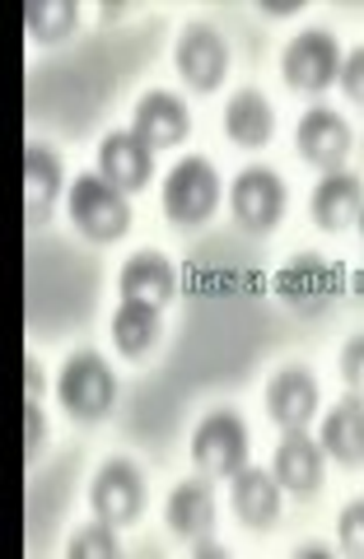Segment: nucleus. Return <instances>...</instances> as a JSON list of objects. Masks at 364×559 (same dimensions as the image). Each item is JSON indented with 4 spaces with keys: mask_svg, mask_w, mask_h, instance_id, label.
<instances>
[{
    "mask_svg": "<svg viewBox=\"0 0 364 559\" xmlns=\"http://www.w3.org/2000/svg\"><path fill=\"white\" fill-rule=\"evenodd\" d=\"M66 215L90 242H117L131 229V197L103 173H80L66 191Z\"/></svg>",
    "mask_w": 364,
    "mask_h": 559,
    "instance_id": "1",
    "label": "nucleus"
},
{
    "mask_svg": "<svg viewBox=\"0 0 364 559\" xmlns=\"http://www.w3.org/2000/svg\"><path fill=\"white\" fill-rule=\"evenodd\" d=\"M57 401L80 425L108 419L117 406V373L108 369V359L94 355V349H80V355L66 359L57 373Z\"/></svg>",
    "mask_w": 364,
    "mask_h": 559,
    "instance_id": "2",
    "label": "nucleus"
},
{
    "mask_svg": "<svg viewBox=\"0 0 364 559\" xmlns=\"http://www.w3.org/2000/svg\"><path fill=\"white\" fill-rule=\"evenodd\" d=\"M275 294H281V304L290 312H300V318H318V312L341 304L345 280H341L337 261H327L318 252H304V257H294V261H285V266L275 271Z\"/></svg>",
    "mask_w": 364,
    "mask_h": 559,
    "instance_id": "3",
    "label": "nucleus"
},
{
    "mask_svg": "<svg viewBox=\"0 0 364 559\" xmlns=\"http://www.w3.org/2000/svg\"><path fill=\"white\" fill-rule=\"evenodd\" d=\"M220 197H224L220 173L211 168V159H201V154L178 159L168 168V178H164V215H168V224H183V229L211 219Z\"/></svg>",
    "mask_w": 364,
    "mask_h": 559,
    "instance_id": "4",
    "label": "nucleus"
},
{
    "mask_svg": "<svg viewBox=\"0 0 364 559\" xmlns=\"http://www.w3.org/2000/svg\"><path fill=\"white\" fill-rule=\"evenodd\" d=\"M192 466L201 476L234 480L248 466V425L234 411H211L192 433Z\"/></svg>",
    "mask_w": 364,
    "mask_h": 559,
    "instance_id": "5",
    "label": "nucleus"
},
{
    "mask_svg": "<svg viewBox=\"0 0 364 559\" xmlns=\"http://www.w3.org/2000/svg\"><path fill=\"white\" fill-rule=\"evenodd\" d=\"M281 80L294 94H322L341 80V47L327 28H304L281 51Z\"/></svg>",
    "mask_w": 364,
    "mask_h": 559,
    "instance_id": "6",
    "label": "nucleus"
},
{
    "mask_svg": "<svg viewBox=\"0 0 364 559\" xmlns=\"http://www.w3.org/2000/svg\"><path fill=\"white\" fill-rule=\"evenodd\" d=\"M145 476L141 466L127 462V457H113L98 466V476L90 480V503L103 522H113V527H131V522H141L145 513Z\"/></svg>",
    "mask_w": 364,
    "mask_h": 559,
    "instance_id": "7",
    "label": "nucleus"
},
{
    "mask_svg": "<svg viewBox=\"0 0 364 559\" xmlns=\"http://www.w3.org/2000/svg\"><path fill=\"white\" fill-rule=\"evenodd\" d=\"M173 66H178V80L197 94H215L224 75H230V47L211 24H187L173 43Z\"/></svg>",
    "mask_w": 364,
    "mask_h": 559,
    "instance_id": "8",
    "label": "nucleus"
},
{
    "mask_svg": "<svg viewBox=\"0 0 364 559\" xmlns=\"http://www.w3.org/2000/svg\"><path fill=\"white\" fill-rule=\"evenodd\" d=\"M230 210H234L238 229L271 234L285 215V182L271 168H243L230 187Z\"/></svg>",
    "mask_w": 364,
    "mask_h": 559,
    "instance_id": "9",
    "label": "nucleus"
},
{
    "mask_svg": "<svg viewBox=\"0 0 364 559\" xmlns=\"http://www.w3.org/2000/svg\"><path fill=\"white\" fill-rule=\"evenodd\" d=\"M294 145H300L304 164L337 173L345 164V154H351V121L337 108H308L300 117V131H294Z\"/></svg>",
    "mask_w": 364,
    "mask_h": 559,
    "instance_id": "10",
    "label": "nucleus"
},
{
    "mask_svg": "<svg viewBox=\"0 0 364 559\" xmlns=\"http://www.w3.org/2000/svg\"><path fill=\"white\" fill-rule=\"evenodd\" d=\"M267 415L281 425L285 433L308 429L318 415V378L304 369V364H285L275 369V378L267 382Z\"/></svg>",
    "mask_w": 364,
    "mask_h": 559,
    "instance_id": "11",
    "label": "nucleus"
},
{
    "mask_svg": "<svg viewBox=\"0 0 364 559\" xmlns=\"http://www.w3.org/2000/svg\"><path fill=\"white\" fill-rule=\"evenodd\" d=\"M131 131L145 140V145L160 154V150H178L187 135H192V112L187 103L168 90H150L131 112Z\"/></svg>",
    "mask_w": 364,
    "mask_h": 559,
    "instance_id": "12",
    "label": "nucleus"
},
{
    "mask_svg": "<svg viewBox=\"0 0 364 559\" xmlns=\"http://www.w3.org/2000/svg\"><path fill=\"white\" fill-rule=\"evenodd\" d=\"M98 173L113 187L127 191V197H136V191H145L154 178V150L136 131H113V135H103V145H98Z\"/></svg>",
    "mask_w": 364,
    "mask_h": 559,
    "instance_id": "13",
    "label": "nucleus"
},
{
    "mask_svg": "<svg viewBox=\"0 0 364 559\" xmlns=\"http://www.w3.org/2000/svg\"><path fill=\"white\" fill-rule=\"evenodd\" d=\"M322 471H327V452H322V443L308 439L304 429L285 433L271 452V476L281 480V489H290V495H314L322 485Z\"/></svg>",
    "mask_w": 364,
    "mask_h": 559,
    "instance_id": "14",
    "label": "nucleus"
},
{
    "mask_svg": "<svg viewBox=\"0 0 364 559\" xmlns=\"http://www.w3.org/2000/svg\"><path fill=\"white\" fill-rule=\"evenodd\" d=\"M308 210H314V224L327 234H341V229H351V224H360L364 215V187L355 173H322L318 187H314V197H308Z\"/></svg>",
    "mask_w": 364,
    "mask_h": 559,
    "instance_id": "15",
    "label": "nucleus"
},
{
    "mask_svg": "<svg viewBox=\"0 0 364 559\" xmlns=\"http://www.w3.org/2000/svg\"><path fill=\"white\" fill-rule=\"evenodd\" d=\"M164 522L173 536L183 540H201L215 532V489L206 476L192 480H178L168 489V503H164Z\"/></svg>",
    "mask_w": 364,
    "mask_h": 559,
    "instance_id": "16",
    "label": "nucleus"
},
{
    "mask_svg": "<svg viewBox=\"0 0 364 559\" xmlns=\"http://www.w3.org/2000/svg\"><path fill=\"white\" fill-rule=\"evenodd\" d=\"M117 289H121V304L168 308L173 289H178V275H173V261L164 252H136V257H127V266H121Z\"/></svg>",
    "mask_w": 364,
    "mask_h": 559,
    "instance_id": "17",
    "label": "nucleus"
},
{
    "mask_svg": "<svg viewBox=\"0 0 364 559\" xmlns=\"http://www.w3.org/2000/svg\"><path fill=\"white\" fill-rule=\"evenodd\" d=\"M281 480L271 476L267 466H243L234 485H230V503H234V513L243 527H253V532H262L271 527L275 518H281Z\"/></svg>",
    "mask_w": 364,
    "mask_h": 559,
    "instance_id": "18",
    "label": "nucleus"
},
{
    "mask_svg": "<svg viewBox=\"0 0 364 559\" xmlns=\"http://www.w3.org/2000/svg\"><path fill=\"white\" fill-rule=\"evenodd\" d=\"M318 443L332 462L341 466H364V396H345L327 411L322 429H318Z\"/></svg>",
    "mask_w": 364,
    "mask_h": 559,
    "instance_id": "19",
    "label": "nucleus"
},
{
    "mask_svg": "<svg viewBox=\"0 0 364 559\" xmlns=\"http://www.w3.org/2000/svg\"><path fill=\"white\" fill-rule=\"evenodd\" d=\"M224 131H230L234 145L243 150H267L271 135H275V112L271 103L257 94V90H243L224 103Z\"/></svg>",
    "mask_w": 364,
    "mask_h": 559,
    "instance_id": "20",
    "label": "nucleus"
},
{
    "mask_svg": "<svg viewBox=\"0 0 364 559\" xmlns=\"http://www.w3.org/2000/svg\"><path fill=\"white\" fill-rule=\"evenodd\" d=\"M61 187H66L61 159L47 145H28L24 150V205H28V219L33 224L51 215V205H57Z\"/></svg>",
    "mask_w": 364,
    "mask_h": 559,
    "instance_id": "21",
    "label": "nucleus"
},
{
    "mask_svg": "<svg viewBox=\"0 0 364 559\" xmlns=\"http://www.w3.org/2000/svg\"><path fill=\"white\" fill-rule=\"evenodd\" d=\"M113 345H117V355H127V359H145L150 349L160 345V308L121 304L113 312Z\"/></svg>",
    "mask_w": 364,
    "mask_h": 559,
    "instance_id": "22",
    "label": "nucleus"
},
{
    "mask_svg": "<svg viewBox=\"0 0 364 559\" xmlns=\"http://www.w3.org/2000/svg\"><path fill=\"white\" fill-rule=\"evenodd\" d=\"M24 24H28L33 43L57 47V43H66L80 28V5H75V0H28V5H24Z\"/></svg>",
    "mask_w": 364,
    "mask_h": 559,
    "instance_id": "23",
    "label": "nucleus"
},
{
    "mask_svg": "<svg viewBox=\"0 0 364 559\" xmlns=\"http://www.w3.org/2000/svg\"><path fill=\"white\" fill-rule=\"evenodd\" d=\"M121 546H117V527L113 522H90V527H80L71 540H66V555L71 559H113Z\"/></svg>",
    "mask_w": 364,
    "mask_h": 559,
    "instance_id": "24",
    "label": "nucleus"
},
{
    "mask_svg": "<svg viewBox=\"0 0 364 559\" xmlns=\"http://www.w3.org/2000/svg\"><path fill=\"white\" fill-rule=\"evenodd\" d=\"M337 540H341L345 555L364 559V499H355V503H345V509H341V518H337Z\"/></svg>",
    "mask_w": 364,
    "mask_h": 559,
    "instance_id": "25",
    "label": "nucleus"
},
{
    "mask_svg": "<svg viewBox=\"0 0 364 559\" xmlns=\"http://www.w3.org/2000/svg\"><path fill=\"white\" fill-rule=\"evenodd\" d=\"M341 378L355 396H364V331L345 341V349H341Z\"/></svg>",
    "mask_w": 364,
    "mask_h": 559,
    "instance_id": "26",
    "label": "nucleus"
},
{
    "mask_svg": "<svg viewBox=\"0 0 364 559\" xmlns=\"http://www.w3.org/2000/svg\"><path fill=\"white\" fill-rule=\"evenodd\" d=\"M43 439H47V415H43L38 401L24 396V457H28V462L43 452Z\"/></svg>",
    "mask_w": 364,
    "mask_h": 559,
    "instance_id": "27",
    "label": "nucleus"
},
{
    "mask_svg": "<svg viewBox=\"0 0 364 559\" xmlns=\"http://www.w3.org/2000/svg\"><path fill=\"white\" fill-rule=\"evenodd\" d=\"M341 90H345V98L364 108V47H355L351 57H341Z\"/></svg>",
    "mask_w": 364,
    "mask_h": 559,
    "instance_id": "28",
    "label": "nucleus"
},
{
    "mask_svg": "<svg viewBox=\"0 0 364 559\" xmlns=\"http://www.w3.org/2000/svg\"><path fill=\"white\" fill-rule=\"evenodd\" d=\"M43 392H47V373H43V364L28 355V359H24V396H28V401H38Z\"/></svg>",
    "mask_w": 364,
    "mask_h": 559,
    "instance_id": "29",
    "label": "nucleus"
},
{
    "mask_svg": "<svg viewBox=\"0 0 364 559\" xmlns=\"http://www.w3.org/2000/svg\"><path fill=\"white\" fill-rule=\"evenodd\" d=\"M262 10H267V14H300V5H294V0H267Z\"/></svg>",
    "mask_w": 364,
    "mask_h": 559,
    "instance_id": "30",
    "label": "nucleus"
},
{
    "mask_svg": "<svg viewBox=\"0 0 364 559\" xmlns=\"http://www.w3.org/2000/svg\"><path fill=\"white\" fill-rule=\"evenodd\" d=\"M197 555H201V559H211V555H215V559H220V555H224V550H220V546H215V540H211V536H201V540H197Z\"/></svg>",
    "mask_w": 364,
    "mask_h": 559,
    "instance_id": "31",
    "label": "nucleus"
},
{
    "mask_svg": "<svg viewBox=\"0 0 364 559\" xmlns=\"http://www.w3.org/2000/svg\"><path fill=\"white\" fill-rule=\"evenodd\" d=\"M360 238H364V215H360Z\"/></svg>",
    "mask_w": 364,
    "mask_h": 559,
    "instance_id": "32",
    "label": "nucleus"
}]
</instances>
